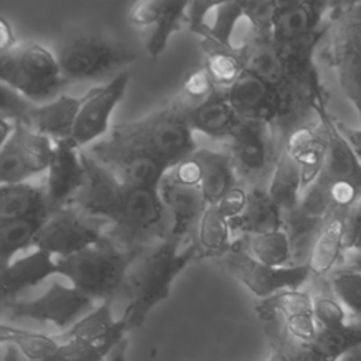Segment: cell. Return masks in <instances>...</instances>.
I'll return each instance as SVG.
<instances>
[{"label":"cell","instance_id":"cell-1","mask_svg":"<svg viewBox=\"0 0 361 361\" xmlns=\"http://www.w3.org/2000/svg\"><path fill=\"white\" fill-rule=\"evenodd\" d=\"M197 258L193 238L183 241L169 234L138 255L126 279L128 305L121 317L128 330L142 326L149 312L169 296L175 279Z\"/></svg>","mask_w":361,"mask_h":361},{"label":"cell","instance_id":"cell-2","mask_svg":"<svg viewBox=\"0 0 361 361\" xmlns=\"http://www.w3.org/2000/svg\"><path fill=\"white\" fill-rule=\"evenodd\" d=\"M107 141L120 148L147 155L162 164L168 171L199 148L179 100L135 121L114 127Z\"/></svg>","mask_w":361,"mask_h":361},{"label":"cell","instance_id":"cell-3","mask_svg":"<svg viewBox=\"0 0 361 361\" xmlns=\"http://www.w3.org/2000/svg\"><path fill=\"white\" fill-rule=\"evenodd\" d=\"M141 252L126 250L106 235L83 251L56 259L58 275L65 276L72 286L93 300H110L126 282Z\"/></svg>","mask_w":361,"mask_h":361},{"label":"cell","instance_id":"cell-4","mask_svg":"<svg viewBox=\"0 0 361 361\" xmlns=\"http://www.w3.org/2000/svg\"><path fill=\"white\" fill-rule=\"evenodd\" d=\"M0 80L35 104L58 97L66 83L58 56L38 42L17 44L0 54Z\"/></svg>","mask_w":361,"mask_h":361},{"label":"cell","instance_id":"cell-5","mask_svg":"<svg viewBox=\"0 0 361 361\" xmlns=\"http://www.w3.org/2000/svg\"><path fill=\"white\" fill-rule=\"evenodd\" d=\"M66 82L94 80L137 61V54L110 37L87 34L68 42L58 55Z\"/></svg>","mask_w":361,"mask_h":361},{"label":"cell","instance_id":"cell-6","mask_svg":"<svg viewBox=\"0 0 361 361\" xmlns=\"http://www.w3.org/2000/svg\"><path fill=\"white\" fill-rule=\"evenodd\" d=\"M327 58L361 121V3L344 6L333 20Z\"/></svg>","mask_w":361,"mask_h":361},{"label":"cell","instance_id":"cell-7","mask_svg":"<svg viewBox=\"0 0 361 361\" xmlns=\"http://www.w3.org/2000/svg\"><path fill=\"white\" fill-rule=\"evenodd\" d=\"M166 214L158 190L127 188L120 214L107 235L120 247L141 252L148 240L166 235L162 234Z\"/></svg>","mask_w":361,"mask_h":361},{"label":"cell","instance_id":"cell-8","mask_svg":"<svg viewBox=\"0 0 361 361\" xmlns=\"http://www.w3.org/2000/svg\"><path fill=\"white\" fill-rule=\"evenodd\" d=\"M219 261L224 269L261 300L285 290H298L312 276L307 264L271 267L252 258L235 241Z\"/></svg>","mask_w":361,"mask_h":361},{"label":"cell","instance_id":"cell-9","mask_svg":"<svg viewBox=\"0 0 361 361\" xmlns=\"http://www.w3.org/2000/svg\"><path fill=\"white\" fill-rule=\"evenodd\" d=\"M102 223L104 221L93 219L72 206L58 209L42 224L34 248L47 251L56 259L71 257L100 243L107 235Z\"/></svg>","mask_w":361,"mask_h":361},{"label":"cell","instance_id":"cell-10","mask_svg":"<svg viewBox=\"0 0 361 361\" xmlns=\"http://www.w3.org/2000/svg\"><path fill=\"white\" fill-rule=\"evenodd\" d=\"M281 149H275L274 130L271 126L241 120L230 140V155L238 178L251 186H261L262 179L269 176L276 164Z\"/></svg>","mask_w":361,"mask_h":361},{"label":"cell","instance_id":"cell-11","mask_svg":"<svg viewBox=\"0 0 361 361\" xmlns=\"http://www.w3.org/2000/svg\"><path fill=\"white\" fill-rule=\"evenodd\" d=\"M93 306V299L72 285L52 282L45 293L35 299L4 303L11 319H31L38 323H51L58 329H69L86 310Z\"/></svg>","mask_w":361,"mask_h":361},{"label":"cell","instance_id":"cell-12","mask_svg":"<svg viewBox=\"0 0 361 361\" xmlns=\"http://www.w3.org/2000/svg\"><path fill=\"white\" fill-rule=\"evenodd\" d=\"M54 152V141L30 127L16 123L8 140L0 145L1 185L28 182L47 172Z\"/></svg>","mask_w":361,"mask_h":361},{"label":"cell","instance_id":"cell-13","mask_svg":"<svg viewBox=\"0 0 361 361\" xmlns=\"http://www.w3.org/2000/svg\"><path fill=\"white\" fill-rule=\"evenodd\" d=\"M330 4L322 1H276L269 35L279 51L319 42L329 25Z\"/></svg>","mask_w":361,"mask_h":361},{"label":"cell","instance_id":"cell-14","mask_svg":"<svg viewBox=\"0 0 361 361\" xmlns=\"http://www.w3.org/2000/svg\"><path fill=\"white\" fill-rule=\"evenodd\" d=\"M82 159L85 182L69 206L93 219L113 224L120 214L127 188L110 169L83 149Z\"/></svg>","mask_w":361,"mask_h":361},{"label":"cell","instance_id":"cell-15","mask_svg":"<svg viewBox=\"0 0 361 361\" xmlns=\"http://www.w3.org/2000/svg\"><path fill=\"white\" fill-rule=\"evenodd\" d=\"M128 86V73L120 72L107 83L92 87L83 94L71 141L82 149L103 137L110 128V118Z\"/></svg>","mask_w":361,"mask_h":361},{"label":"cell","instance_id":"cell-16","mask_svg":"<svg viewBox=\"0 0 361 361\" xmlns=\"http://www.w3.org/2000/svg\"><path fill=\"white\" fill-rule=\"evenodd\" d=\"M189 1L144 0L133 4L130 23L145 35V48L151 58H158L168 47L171 35L186 23Z\"/></svg>","mask_w":361,"mask_h":361},{"label":"cell","instance_id":"cell-17","mask_svg":"<svg viewBox=\"0 0 361 361\" xmlns=\"http://www.w3.org/2000/svg\"><path fill=\"white\" fill-rule=\"evenodd\" d=\"M89 154L110 169L114 176L130 189L158 190L168 172V169L155 159L120 148L107 140L93 144Z\"/></svg>","mask_w":361,"mask_h":361},{"label":"cell","instance_id":"cell-18","mask_svg":"<svg viewBox=\"0 0 361 361\" xmlns=\"http://www.w3.org/2000/svg\"><path fill=\"white\" fill-rule=\"evenodd\" d=\"M85 182V166L82 149L71 140L54 142L44 190L51 213L69 206Z\"/></svg>","mask_w":361,"mask_h":361},{"label":"cell","instance_id":"cell-19","mask_svg":"<svg viewBox=\"0 0 361 361\" xmlns=\"http://www.w3.org/2000/svg\"><path fill=\"white\" fill-rule=\"evenodd\" d=\"M314 114L326 134V157L319 178L329 183H351L361 190V162L341 133L337 120L329 113L324 97L314 104Z\"/></svg>","mask_w":361,"mask_h":361},{"label":"cell","instance_id":"cell-20","mask_svg":"<svg viewBox=\"0 0 361 361\" xmlns=\"http://www.w3.org/2000/svg\"><path fill=\"white\" fill-rule=\"evenodd\" d=\"M158 192L171 216V228L168 230V234L185 241L189 233L196 230L207 206L200 186L179 182L168 171Z\"/></svg>","mask_w":361,"mask_h":361},{"label":"cell","instance_id":"cell-21","mask_svg":"<svg viewBox=\"0 0 361 361\" xmlns=\"http://www.w3.org/2000/svg\"><path fill=\"white\" fill-rule=\"evenodd\" d=\"M241 120L258 121L274 127L278 114V89L258 76L244 71L238 79L223 90Z\"/></svg>","mask_w":361,"mask_h":361},{"label":"cell","instance_id":"cell-22","mask_svg":"<svg viewBox=\"0 0 361 361\" xmlns=\"http://www.w3.org/2000/svg\"><path fill=\"white\" fill-rule=\"evenodd\" d=\"M183 109L186 121L192 131L200 133L213 140L230 141L241 123V118L231 107L224 92L220 89H216L204 100L190 107L183 106Z\"/></svg>","mask_w":361,"mask_h":361},{"label":"cell","instance_id":"cell-23","mask_svg":"<svg viewBox=\"0 0 361 361\" xmlns=\"http://www.w3.org/2000/svg\"><path fill=\"white\" fill-rule=\"evenodd\" d=\"M52 275H58V261L47 251L35 248L32 252L13 259L1 268L3 305L16 300L21 292L37 286Z\"/></svg>","mask_w":361,"mask_h":361},{"label":"cell","instance_id":"cell-24","mask_svg":"<svg viewBox=\"0 0 361 361\" xmlns=\"http://www.w3.org/2000/svg\"><path fill=\"white\" fill-rule=\"evenodd\" d=\"M262 302L272 309L288 334L298 343H310L316 337L317 324L313 312V298L300 289L285 290Z\"/></svg>","mask_w":361,"mask_h":361},{"label":"cell","instance_id":"cell-25","mask_svg":"<svg viewBox=\"0 0 361 361\" xmlns=\"http://www.w3.org/2000/svg\"><path fill=\"white\" fill-rule=\"evenodd\" d=\"M82 103L83 94H61L44 104H35L24 126L54 142L71 140Z\"/></svg>","mask_w":361,"mask_h":361},{"label":"cell","instance_id":"cell-26","mask_svg":"<svg viewBox=\"0 0 361 361\" xmlns=\"http://www.w3.org/2000/svg\"><path fill=\"white\" fill-rule=\"evenodd\" d=\"M290 157L298 162L303 176V190L322 173L326 157V134L320 121L295 128L282 142Z\"/></svg>","mask_w":361,"mask_h":361},{"label":"cell","instance_id":"cell-27","mask_svg":"<svg viewBox=\"0 0 361 361\" xmlns=\"http://www.w3.org/2000/svg\"><path fill=\"white\" fill-rule=\"evenodd\" d=\"M127 323L123 317L117 326L107 334L93 340H71L61 343L59 348L44 361H106L110 351L126 338L128 333ZM4 361H27L14 347L6 345Z\"/></svg>","mask_w":361,"mask_h":361},{"label":"cell","instance_id":"cell-28","mask_svg":"<svg viewBox=\"0 0 361 361\" xmlns=\"http://www.w3.org/2000/svg\"><path fill=\"white\" fill-rule=\"evenodd\" d=\"M233 235L271 233L283 228V217L276 204L271 200L265 186L248 188V197L243 213L230 221Z\"/></svg>","mask_w":361,"mask_h":361},{"label":"cell","instance_id":"cell-29","mask_svg":"<svg viewBox=\"0 0 361 361\" xmlns=\"http://www.w3.org/2000/svg\"><path fill=\"white\" fill-rule=\"evenodd\" d=\"M192 157L200 168V189L207 204L219 203L227 192L238 185V176L230 154L197 148Z\"/></svg>","mask_w":361,"mask_h":361},{"label":"cell","instance_id":"cell-30","mask_svg":"<svg viewBox=\"0 0 361 361\" xmlns=\"http://www.w3.org/2000/svg\"><path fill=\"white\" fill-rule=\"evenodd\" d=\"M345 214L347 212L334 214L316 234L307 258V267L312 275L326 276L330 274L347 251Z\"/></svg>","mask_w":361,"mask_h":361},{"label":"cell","instance_id":"cell-31","mask_svg":"<svg viewBox=\"0 0 361 361\" xmlns=\"http://www.w3.org/2000/svg\"><path fill=\"white\" fill-rule=\"evenodd\" d=\"M49 214L44 186L31 182L0 185V220H47Z\"/></svg>","mask_w":361,"mask_h":361},{"label":"cell","instance_id":"cell-32","mask_svg":"<svg viewBox=\"0 0 361 361\" xmlns=\"http://www.w3.org/2000/svg\"><path fill=\"white\" fill-rule=\"evenodd\" d=\"M241 55L244 71L251 72L276 89L285 82V62L269 34H252L244 44Z\"/></svg>","mask_w":361,"mask_h":361},{"label":"cell","instance_id":"cell-33","mask_svg":"<svg viewBox=\"0 0 361 361\" xmlns=\"http://www.w3.org/2000/svg\"><path fill=\"white\" fill-rule=\"evenodd\" d=\"M265 188L271 200L281 210L282 217L298 207L303 193V176L300 166L285 148H281Z\"/></svg>","mask_w":361,"mask_h":361},{"label":"cell","instance_id":"cell-34","mask_svg":"<svg viewBox=\"0 0 361 361\" xmlns=\"http://www.w3.org/2000/svg\"><path fill=\"white\" fill-rule=\"evenodd\" d=\"M230 221L217 204H207L195 230V245L199 258H221L234 244Z\"/></svg>","mask_w":361,"mask_h":361},{"label":"cell","instance_id":"cell-35","mask_svg":"<svg viewBox=\"0 0 361 361\" xmlns=\"http://www.w3.org/2000/svg\"><path fill=\"white\" fill-rule=\"evenodd\" d=\"M252 258L271 267L292 265V244L288 233L281 228L271 233L250 234L235 240Z\"/></svg>","mask_w":361,"mask_h":361},{"label":"cell","instance_id":"cell-36","mask_svg":"<svg viewBox=\"0 0 361 361\" xmlns=\"http://www.w3.org/2000/svg\"><path fill=\"white\" fill-rule=\"evenodd\" d=\"M209 17L210 21L200 34L203 39L230 51H241L235 47L233 37L238 23L245 20L243 1H216Z\"/></svg>","mask_w":361,"mask_h":361},{"label":"cell","instance_id":"cell-37","mask_svg":"<svg viewBox=\"0 0 361 361\" xmlns=\"http://www.w3.org/2000/svg\"><path fill=\"white\" fill-rule=\"evenodd\" d=\"M44 223L45 220L39 219L0 220L1 268L7 267L18 252L35 247V238Z\"/></svg>","mask_w":361,"mask_h":361},{"label":"cell","instance_id":"cell-38","mask_svg":"<svg viewBox=\"0 0 361 361\" xmlns=\"http://www.w3.org/2000/svg\"><path fill=\"white\" fill-rule=\"evenodd\" d=\"M0 341L4 345L14 347L27 361H44L61 345L55 336L18 329L6 323L0 326Z\"/></svg>","mask_w":361,"mask_h":361},{"label":"cell","instance_id":"cell-39","mask_svg":"<svg viewBox=\"0 0 361 361\" xmlns=\"http://www.w3.org/2000/svg\"><path fill=\"white\" fill-rule=\"evenodd\" d=\"M203 42L207 45L204 47L206 58L203 66L214 86L220 90H226L244 72L241 51H230L204 39Z\"/></svg>","mask_w":361,"mask_h":361},{"label":"cell","instance_id":"cell-40","mask_svg":"<svg viewBox=\"0 0 361 361\" xmlns=\"http://www.w3.org/2000/svg\"><path fill=\"white\" fill-rule=\"evenodd\" d=\"M118 323V319L113 317L110 300L102 302L97 307L80 317L73 326L55 334L59 343L71 340H93L110 333Z\"/></svg>","mask_w":361,"mask_h":361},{"label":"cell","instance_id":"cell-41","mask_svg":"<svg viewBox=\"0 0 361 361\" xmlns=\"http://www.w3.org/2000/svg\"><path fill=\"white\" fill-rule=\"evenodd\" d=\"M333 296L345 307L353 320L361 322V269L344 268L330 278Z\"/></svg>","mask_w":361,"mask_h":361},{"label":"cell","instance_id":"cell-42","mask_svg":"<svg viewBox=\"0 0 361 361\" xmlns=\"http://www.w3.org/2000/svg\"><path fill=\"white\" fill-rule=\"evenodd\" d=\"M313 312L317 329H334L351 320L345 307L334 298L317 295L313 298Z\"/></svg>","mask_w":361,"mask_h":361},{"label":"cell","instance_id":"cell-43","mask_svg":"<svg viewBox=\"0 0 361 361\" xmlns=\"http://www.w3.org/2000/svg\"><path fill=\"white\" fill-rule=\"evenodd\" d=\"M35 103L20 94L10 86L0 83V113L1 118L25 124Z\"/></svg>","mask_w":361,"mask_h":361},{"label":"cell","instance_id":"cell-44","mask_svg":"<svg viewBox=\"0 0 361 361\" xmlns=\"http://www.w3.org/2000/svg\"><path fill=\"white\" fill-rule=\"evenodd\" d=\"M217 87L212 82L209 73L206 72L204 66H200L195 69L185 80L182 87V94L178 99L185 107H190L202 100H204L207 96H210Z\"/></svg>","mask_w":361,"mask_h":361},{"label":"cell","instance_id":"cell-45","mask_svg":"<svg viewBox=\"0 0 361 361\" xmlns=\"http://www.w3.org/2000/svg\"><path fill=\"white\" fill-rule=\"evenodd\" d=\"M345 248L361 255V197L345 214Z\"/></svg>","mask_w":361,"mask_h":361},{"label":"cell","instance_id":"cell-46","mask_svg":"<svg viewBox=\"0 0 361 361\" xmlns=\"http://www.w3.org/2000/svg\"><path fill=\"white\" fill-rule=\"evenodd\" d=\"M247 197H248V188L237 185L230 192H227L223 196V199L216 204H217L219 210L221 212V214L228 221H231L243 213L245 203H247Z\"/></svg>","mask_w":361,"mask_h":361},{"label":"cell","instance_id":"cell-47","mask_svg":"<svg viewBox=\"0 0 361 361\" xmlns=\"http://www.w3.org/2000/svg\"><path fill=\"white\" fill-rule=\"evenodd\" d=\"M295 343L290 337H279L269 341L271 354L267 361H292L290 358V347Z\"/></svg>","mask_w":361,"mask_h":361},{"label":"cell","instance_id":"cell-48","mask_svg":"<svg viewBox=\"0 0 361 361\" xmlns=\"http://www.w3.org/2000/svg\"><path fill=\"white\" fill-rule=\"evenodd\" d=\"M337 123H338L341 133L344 134V137L347 138V141L350 142L351 148L354 149L355 155L358 157V159L361 162V126L360 127H348L341 121H337Z\"/></svg>","mask_w":361,"mask_h":361},{"label":"cell","instance_id":"cell-49","mask_svg":"<svg viewBox=\"0 0 361 361\" xmlns=\"http://www.w3.org/2000/svg\"><path fill=\"white\" fill-rule=\"evenodd\" d=\"M16 45L17 44L10 23L4 17H0V54L8 52Z\"/></svg>","mask_w":361,"mask_h":361},{"label":"cell","instance_id":"cell-50","mask_svg":"<svg viewBox=\"0 0 361 361\" xmlns=\"http://www.w3.org/2000/svg\"><path fill=\"white\" fill-rule=\"evenodd\" d=\"M106 361H126V341L121 340L107 355Z\"/></svg>","mask_w":361,"mask_h":361},{"label":"cell","instance_id":"cell-51","mask_svg":"<svg viewBox=\"0 0 361 361\" xmlns=\"http://www.w3.org/2000/svg\"><path fill=\"white\" fill-rule=\"evenodd\" d=\"M14 126H16L14 121L0 118V145L8 140V137L11 135V133L14 130Z\"/></svg>","mask_w":361,"mask_h":361},{"label":"cell","instance_id":"cell-52","mask_svg":"<svg viewBox=\"0 0 361 361\" xmlns=\"http://www.w3.org/2000/svg\"><path fill=\"white\" fill-rule=\"evenodd\" d=\"M341 361H361V348L355 350L353 353H350L348 355H345Z\"/></svg>","mask_w":361,"mask_h":361},{"label":"cell","instance_id":"cell-53","mask_svg":"<svg viewBox=\"0 0 361 361\" xmlns=\"http://www.w3.org/2000/svg\"><path fill=\"white\" fill-rule=\"evenodd\" d=\"M350 267H351V268H358V269H361V255L354 254V258H353Z\"/></svg>","mask_w":361,"mask_h":361}]
</instances>
